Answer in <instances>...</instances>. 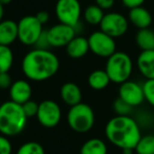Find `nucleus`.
<instances>
[{"instance_id": "nucleus-33", "label": "nucleus", "mask_w": 154, "mask_h": 154, "mask_svg": "<svg viewBox=\"0 0 154 154\" xmlns=\"http://www.w3.org/2000/svg\"><path fill=\"white\" fill-rule=\"evenodd\" d=\"M146 0H122L123 4L128 8H137V6H142Z\"/></svg>"}, {"instance_id": "nucleus-12", "label": "nucleus", "mask_w": 154, "mask_h": 154, "mask_svg": "<svg viewBox=\"0 0 154 154\" xmlns=\"http://www.w3.org/2000/svg\"><path fill=\"white\" fill-rule=\"evenodd\" d=\"M48 40L51 47L53 48H63L66 47L77 35V31L73 27L64 25V23H58L51 27L47 31Z\"/></svg>"}, {"instance_id": "nucleus-25", "label": "nucleus", "mask_w": 154, "mask_h": 154, "mask_svg": "<svg viewBox=\"0 0 154 154\" xmlns=\"http://www.w3.org/2000/svg\"><path fill=\"white\" fill-rule=\"evenodd\" d=\"M17 154H45L44 149L39 143L29 142L20 146Z\"/></svg>"}, {"instance_id": "nucleus-26", "label": "nucleus", "mask_w": 154, "mask_h": 154, "mask_svg": "<svg viewBox=\"0 0 154 154\" xmlns=\"http://www.w3.org/2000/svg\"><path fill=\"white\" fill-rule=\"evenodd\" d=\"M132 109H133V108H132L131 106L128 105L127 103H125L120 97H118L113 103V110L116 115L130 116V114L132 113Z\"/></svg>"}, {"instance_id": "nucleus-11", "label": "nucleus", "mask_w": 154, "mask_h": 154, "mask_svg": "<svg viewBox=\"0 0 154 154\" xmlns=\"http://www.w3.org/2000/svg\"><path fill=\"white\" fill-rule=\"evenodd\" d=\"M119 97L132 108L140 106L145 100L143 84L133 80H127L120 84Z\"/></svg>"}, {"instance_id": "nucleus-27", "label": "nucleus", "mask_w": 154, "mask_h": 154, "mask_svg": "<svg viewBox=\"0 0 154 154\" xmlns=\"http://www.w3.org/2000/svg\"><path fill=\"white\" fill-rule=\"evenodd\" d=\"M144 89L145 100L150 106L154 107V79H146V81L143 84Z\"/></svg>"}, {"instance_id": "nucleus-18", "label": "nucleus", "mask_w": 154, "mask_h": 154, "mask_svg": "<svg viewBox=\"0 0 154 154\" xmlns=\"http://www.w3.org/2000/svg\"><path fill=\"white\" fill-rule=\"evenodd\" d=\"M90 51L88 38L83 36H75L66 45V53L71 58H82Z\"/></svg>"}, {"instance_id": "nucleus-36", "label": "nucleus", "mask_w": 154, "mask_h": 154, "mask_svg": "<svg viewBox=\"0 0 154 154\" xmlns=\"http://www.w3.org/2000/svg\"><path fill=\"white\" fill-rule=\"evenodd\" d=\"M123 151V154H133V149H124Z\"/></svg>"}, {"instance_id": "nucleus-15", "label": "nucleus", "mask_w": 154, "mask_h": 154, "mask_svg": "<svg viewBox=\"0 0 154 154\" xmlns=\"http://www.w3.org/2000/svg\"><path fill=\"white\" fill-rule=\"evenodd\" d=\"M136 64L140 73L146 79H154V50L140 52Z\"/></svg>"}, {"instance_id": "nucleus-21", "label": "nucleus", "mask_w": 154, "mask_h": 154, "mask_svg": "<svg viewBox=\"0 0 154 154\" xmlns=\"http://www.w3.org/2000/svg\"><path fill=\"white\" fill-rule=\"evenodd\" d=\"M135 42L142 51L154 50V32L152 30H138L135 35Z\"/></svg>"}, {"instance_id": "nucleus-3", "label": "nucleus", "mask_w": 154, "mask_h": 154, "mask_svg": "<svg viewBox=\"0 0 154 154\" xmlns=\"http://www.w3.org/2000/svg\"><path fill=\"white\" fill-rule=\"evenodd\" d=\"M27 116L22 105L10 100L0 106V133L3 136L20 134L26 126Z\"/></svg>"}, {"instance_id": "nucleus-10", "label": "nucleus", "mask_w": 154, "mask_h": 154, "mask_svg": "<svg viewBox=\"0 0 154 154\" xmlns=\"http://www.w3.org/2000/svg\"><path fill=\"white\" fill-rule=\"evenodd\" d=\"M62 117L61 108L56 101L47 99L39 105L37 113L38 121L45 128H54L59 125Z\"/></svg>"}, {"instance_id": "nucleus-30", "label": "nucleus", "mask_w": 154, "mask_h": 154, "mask_svg": "<svg viewBox=\"0 0 154 154\" xmlns=\"http://www.w3.org/2000/svg\"><path fill=\"white\" fill-rule=\"evenodd\" d=\"M13 84L12 77L8 74V72L5 73H0V89L5 90V89H10Z\"/></svg>"}, {"instance_id": "nucleus-38", "label": "nucleus", "mask_w": 154, "mask_h": 154, "mask_svg": "<svg viewBox=\"0 0 154 154\" xmlns=\"http://www.w3.org/2000/svg\"><path fill=\"white\" fill-rule=\"evenodd\" d=\"M153 136H154V132H153Z\"/></svg>"}, {"instance_id": "nucleus-16", "label": "nucleus", "mask_w": 154, "mask_h": 154, "mask_svg": "<svg viewBox=\"0 0 154 154\" xmlns=\"http://www.w3.org/2000/svg\"><path fill=\"white\" fill-rule=\"evenodd\" d=\"M60 95L62 100L70 107L78 105L82 101V91L75 82H65L61 87Z\"/></svg>"}, {"instance_id": "nucleus-31", "label": "nucleus", "mask_w": 154, "mask_h": 154, "mask_svg": "<svg viewBox=\"0 0 154 154\" xmlns=\"http://www.w3.org/2000/svg\"><path fill=\"white\" fill-rule=\"evenodd\" d=\"M12 153V145L5 136H0V154Z\"/></svg>"}, {"instance_id": "nucleus-37", "label": "nucleus", "mask_w": 154, "mask_h": 154, "mask_svg": "<svg viewBox=\"0 0 154 154\" xmlns=\"http://www.w3.org/2000/svg\"><path fill=\"white\" fill-rule=\"evenodd\" d=\"M12 1H13V0H0L1 4H3V5H8V4H10Z\"/></svg>"}, {"instance_id": "nucleus-19", "label": "nucleus", "mask_w": 154, "mask_h": 154, "mask_svg": "<svg viewBox=\"0 0 154 154\" xmlns=\"http://www.w3.org/2000/svg\"><path fill=\"white\" fill-rule=\"evenodd\" d=\"M110 78L105 70H94L88 76V84L93 90L101 91L106 89L110 84Z\"/></svg>"}, {"instance_id": "nucleus-7", "label": "nucleus", "mask_w": 154, "mask_h": 154, "mask_svg": "<svg viewBox=\"0 0 154 154\" xmlns=\"http://www.w3.org/2000/svg\"><path fill=\"white\" fill-rule=\"evenodd\" d=\"M42 23L36 16H24L18 22V39L25 45H35L42 34Z\"/></svg>"}, {"instance_id": "nucleus-17", "label": "nucleus", "mask_w": 154, "mask_h": 154, "mask_svg": "<svg viewBox=\"0 0 154 154\" xmlns=\"http://www.w3.org/2000/svg\"><path fill=\"white\" fill-rule=\"evenodd\" d=\"M18 39V22L14 20H2L0 22V44L10 47Z\"/></svg>"}, {"instance_id": "nucleus-2", "label": "nucleus", "mask_w": 154, "mask_h": 154, "mask_svg": "<svg viewBox=\"0 0 154 154\" xmlns=\"http://www.w3.org/2000/svg\"><path fill=\"white\" fill-rule=\"evenodd\" d=\"M60 61L56 54L48 50L35 49L29 52L22 60V71L32 81H44L59 71Z\"/></svg>"}, {"instance_id": "nucleus-24", "label": "nucleus", "mask_w": 154, "mask_h": 154, "mask_svg": "<svg viewBox=\"0 0 154 154\" xmlns=\"http://www.w3.org/2000/svg\"><path fill=\"white\" fill-rule=\"evenodd\" d=\"M134 151L136 154H154V136L153 134L143 135L138 140Z\"/></svg>"}, {"instance_id": "nucleus-13", "label": "nucleus", "mask_w": 154, "mask_h": 154, "mask_svg": "<svg viewBox=\"0 0 154 154\" xmlns=\"http://www.w3.org/2000/svg\"><path fill=\"white\" fill-rule=\"evenodd\" d=\"M32 87L26 80H17L13 82L12 87L10 88L11 100L17 103L19 105H23L31 99L32 96Z\"/></svg>"}, {"instance_id": "nucleus-20", "label": "nucleus", "mask_w": 154, "mask_h": 154, "mask_svg": "<svg viewBox=\"0 0 154 154\" xmlns=\"http://www.w3.org/2000/svg\"><path fill=\"white\" fill-rule=\"evenodd\" d=\"M108 148L106 143L101 138H90L81 147L80 154H107Z\"/></svg>"}, {"instance_id": "nucleus-5", "label": "nucleus", "mask_w": 154, "mask_h": 154, "mask_svg": "<svg viewBox=\"0 0 154 154\" xmlns=\"http://www.w3.org/2000/svg\"><path fill=\"white\" fill-rule=\"evenodd\" d=\"M95 116L89 105L80 103L72 106L67 113V123L71 130L78 133H86L94 126Z\"/></svg>"}, {"instance_id": "nucleus-6", "label": "nucleus", "mask_w": 154, "mask_h": 154, "mask_svg": "<svg viewBox=\"0 0 154 154\" xmlns=\"http://www.w3.org/2000/svg\"><path fill=\"white\" fill-rule=\"evenodd\" d=\"M55 10L61 23L73 28L80 23L82 8L79 0H57Z\"/></svg>"}, {"instance_id": "nucleus-29", "label": "nucleus", "mask_w": 154, "mask_h": 154, "mask_svg": "<svg viewBox=\"0 0 154 154\" xmlns=\"http://www.w3.org/2000/svg\"><path fill=\"white\" fill-rule=\"evenodd\" d=\"M35 48L39 50H48L51 48V43L48 40V35H47V31H43L40 37L35 43Z\"/></svg>"}, {"instance_id": "nucleus-9", "label": "nucleus", "mask_w": 154, "mask_h": 154, "mask_svg": "<svg viewBox=\"0 0 154 154\" xmlns=\"http://www.w3.org/2000/svg\"><path fill=\"white\" fill-rule=\"evenodd\" d=\"M128 25V19L123 14L118 12H110L105 14L102 22L100 23L101 31L114 39L125 35L129 28Z\"/></svg>"}, {"instance_id": "nucleus-40", "label": "nucleus", "mask_w": 154, "mask_h": 154, "mask_svg": "<svg viewBox=\"0 0 154 154\" xmlns=\"http://www.w3.org/2000/svg\"><path fill=\"white\" fill-rule=\"evenodd\" d=\"M122 154H123V153H122Z\"/></svg>"}, {"instance_id": "nucleus-35", "label": "nucleus", "mask_w": 154, "mask_h": 154, "mask_svg": "<svg viewBox=\"0 0 154 154\" xmlns=\"http://www.w3.org/2000/svg\"><path fill=\"white\" fill-rule=\"evenodd\" d=\"M3 15H4L3 4H1V2H0V22L2 21V18H3Z\"/></svg>"}, {"instance_id": "nucleus-39", "label": "nucleus", "mask_w": 154, "mask_h": 154, "mask_svg": "<svg viewBox=\"0 0 154 154\" xmlns=\"http://www.w3.org/2000/svg\"><path fill=\"white\" fill-rule=\"evenodd\" d=\"M0 106H1V103H0Z\"/></svg>"}, {"instance_id": "nucleus-4", "label": "nucleus", "mask_w": 154, "mask_h": 154, "mask_svg": "<svg viewBox=\"0 0 154 154\" xmlns=\"http://www.w3.org/2000/svg\"><path fill=\"white\" fill-rule=\"evenodd\" d=\"M105 71L111 82L121 84L129 80L133 71V61L127 53L116 51L106 61Z\"/></svg>"}, {"instance_id": "nucleus-28", "label": "nucleus", "mask_w": 154, "mask_h": 154, "mask_svg": "<svg viewBox=\"0 0 154 154\" xmlns=\"http://www.w3.org/2000/svg\"><path fill=\"white\" fill-rule=\"evenodd\" d=\"M23 111H24L25 115L29 117H32V116H37V113H38L39 110V105L36 103V101L29 99V101H26L25 103L22 105Z\"/></svg>"}, {"instance_id": "nucleus-14", "label": "nucleus", "mask_w": 154, "mask_h": 154, "mask_svg": "<svg viewBox=\"0 0 154 154\" xmlns=\"http://www.w3.org/2000/svg\"><path fill=\"white\" fill-rule=\"evenodd\" d=\"M128 20L132 23L138 30L148 29L152 23V15L151 13L144 6H137V8H130L128 14Z\"/></svg>"}, {"instance_id": "nucleus-1", "label": "nucleus", "mask_w": 154, "mask_h": 154, "mask_svg": "<svg viewBox=\"0 0 154 154\" xmlns=\"http://www.w3.org/2000/svg\"><path fill=\"white\" fill-rule=\"evenodd\" d=\"M106 138L116 148L135 149L142 137L140 123L131 116L116 115L108 120L105 127Z\"/></svg>"}, {"instance_id": "nucleus-34", "label": "nucleus", "mask_w": 154, "mask_h": 154, "mask_svg": "<svg viewBox=\"0 0 154 154\" xmlns=\"http://www.w3.org/2000/svg\"><path fill=\"white\" fill-rule=\"evenodd\" d=\"M36 17L42 25H45V23L49 20V14L46 12V11H41V12L37 13Z\"/></svg>"}, {"instance_id": "nucleus-32", "label": "nucleus", "mask_w": 154, "mask_h": 154, "mask_svg": "<svg viewBox=\"0 0 154 154\" xmlns=\"http://www.w3.org/2000/svg\"><path fill=\"white\" fill-rule=\"evenodd\" d=\"M116 0H95V4L99 5L102 10H110L113 8Z\"/></svg>"}, {"instance_id": "nucleus-22", "label": "nucleus", "mask_w": 154, "mask_h": 154, "mask_svg": "<svg viewBox=\"0 0 154 154\" xmlns=\"http://www.w3.org/2000/svg\"><path fill=\"white\" fill-rule=\"evenodd\" d=\"M104 10H102L97 4L88 5L83 13L85 21L90 25H100L104 17Z\"/></svg>"}, {"instance_id": "nucleus-8", "label": "nucleus", "mask_w": 154, "mask_h": 154, "mask_svg": "<svg viewBox=\"0 0 154 154\" xmlns=\"http://www.w3.org/2000/svg\"><path fill=\"white\" fill-rule=\"evenodd\" d=\"M90 52L103 58H109L116 52V43L113 37L103 31H95L88 37Z\"/></svg>"}, {"instance_id": "nucleus-23", "label": "nucleus", "mask_w": 154, "mask_h": 154, "mask_svg": "<svg viewBox=\"0 0 154 154\" xmlns=\"http://www.w3.org/2000/svg\"><path fill=\"white\" fill-rule=\"evenodd\" d=\"M14 62V54L8 45L0 44V73L8 72Z\"/></svg>"}]
</instances>
